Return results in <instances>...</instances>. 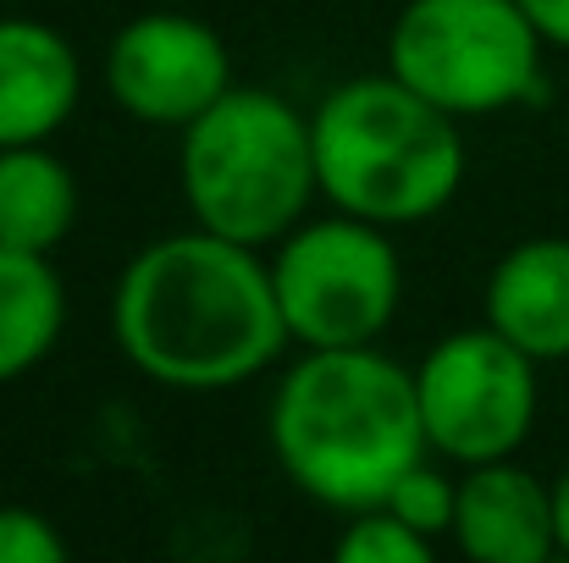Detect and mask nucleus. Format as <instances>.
<instances>
[{
  "mask_svg": "<svg viewBox=\"0 0 569 563\" xmlns=\"http://www.w3.org/2000/svg\"><path fill=\"white\" fill-rule=\"evenodd\" d=\"M122 360L172 392H227L266 375L288 349L271 254L210 227L144 243L111 293Z\"/></svg>",
  "mask_w": 569,
  "mask_h": 563,
  "instance_id": "f257e3e1",
  "label": "nucleus"
},
{
  "mask_svg": "<svg viewBox=\"0 0 569 563\" xmlns=\"http://www.w3.org/2000/svg\"><path fill=\"white\" fill-rule=\"evenodd\" d=\"M271 453L282 475L321 509H377L403 470L431 459L415 371L366 349H299L277 375L266 409Z\"/></svg>",
  "mask_w": 569,
  "mask_h": 563,
  "instance_id": "f03ea898",
  "label": "nucleus"
},
{
  "mask_svg": "<svg viewBox=\"0 0 569 563\" xmlns=\"http://www.w3.org/2000/svg\"><path fill=\"white\" fill-rule=\"evenodd\" d=\"M316 178L332 210L377 227H420L465 183L459 117L398 83L387 67L338 83L310 111Z\"/></svg>",
  "mask_w": 569,
  "mask_h": 563,
  "instance_id": "7ed1b4c3",
  "label": "nucleus"
},
{
  "mask_svg": "<svg viewBox=\"0 0 569 563\" xmlns=\"http://www.w3.org/2000/svg\"><path fill=\"white\" fill-rule=\"evenodd\" d=\"M178 183L199 227L254 249L282 243L321 199L310 111L232 83L178 133Z\"/></svg>",
  "mask_w": 569,
  "mask_h": 563,
  "instance_id": "20e7f679",
  "label": "nucleus"
},
{
  "mask_svg": "<svg viewBox=\"0 0 569 563\" xmlns=\"http://www.w3.org/2000/svg\"><path fill=\"white\" fill-rule=\"evenodd\" d=\"M542 50L520 0H409L387 28V72L459 122L542 100Z\"/></svg>",
  "mask_w": 569,
  "mask_h": 563,
  "instance_id": "39448f33",
  "label": "nucleus"
},
{
  "mask_svg": "<svg viewBox=\"0 0 569 563\" xmlns=\"http://www.w3.org/2000/svg\"><path fill=\"white\" fill-rule=\"evenodd\" d=\"M266 254L293 349L381 343L403 304V260L392 249V227L360 221L349 210L327 204V215H305Z\"/></svg>",
  "mask_w": 569,
  "mask_h": 563,
  "instance_id": "423d86ee",
  "label": "nucleus"
},
{
  "mask_svg": "<svg viewBox=\"0 0 569 563\" xmlns=\"http://www.w3.org/2000/svg\"><path fill=\"white\" fill-rule=\"evenodd\" d=\"M537 371L542 365L487 321L437 338L415 365V398L431 459H448L459 470L515 459L542 409Z\"/></svg>",
  "mask_w": 569,
  "mask_h": 563,
  "instance_id": "0eeeda50",
  "label": "nucleus"
},
{
  "mask_svg": "<svg viewBox=\"0 0 569 563\" xmlns=\"http://www.w3.org/2000/svg\"><path fill=\"white\" fill-rule=\"evenodd\" d=\"M232 89L227 39L189 11H139L106 44V94L144 128L183 133Z\"/></svg>",
  "mask_w": 569,
  "mask_h": 563,
  "instance_id": "6e6552de",
  "label": "nucleus"
},
{
  "mask_svg": "<svg viewBox=\"0 0 569 563\" xmlns=\"http://www.w3.org/2000/svg\"><path fill=\"white\" fill-rule=\"evenodd\" d=\"M453 547L476 563H542L559 553L553 481L531 475L515 459L470 464L459 475Z\"/></svg>",
  "mask_w": 569,
  "mask_h": 563,
  "instance_id": "1a4fd4ad",
  "label": "nucleus"
},
{
  "mask_svg": "<svg viewBox=\"0 0 569 563\" xmlns=\"http://www.w3.org/2000/svg\"><path fill=\"white\" fill-rule=\"evenodd\" d=\"M83 100V61L44 17H0V150L50 144Z\"/></svg>",
  "mask_w": 569,
  "mask_h": 563,
  "instance_id": "9d476101",
  "label": "nucleus"
},
{
  "mask_svg": "<svg viewBox=\"0 0 569 563\" xmlns=\"http://www.w3.org/2000/svg\"><path fill=\"white\" fill-rule=\"evenodd\" d=\"M487 326L520 343L537 365L569 360V238H526L515 243L481 293Z\"/></svg>",
  "mask_w": 569,
  "mask_h": 563,
  "instance_id": "9b49d317",
  "label": "nucleus"
},
{
  "mask_svg": "<svg viewBox=\"0 0 569 563\" xmlns=\"http://www.w3.org/2000/svg\"><path fill=\"white\" fill-rule=\"evenodd\" d=\"M78 227V178L50 144L0 150V243L56 254Z\"/></svg>",
  "mask_w": 569,
  "mask_h": 563,
  "instance_id": "f8f14e48",
  "label": "nucleus"
},
{
  "mask_svg": "<svg viewBox=\"0 0 569 563\" xmlns=\"http://www.w3.org/2000/svg\"><path fill=\"white\" fill-rule=\"evenodd\" d=\"M67 332V282L50 254L0 243V386L56 354Z\"/></svg>",
  "mask_w": 569,
  "mask_h": 563,
  "instance_id": "ddd939ff",
  "label": "nucleus"
},
{
  "mask_svg": "<svg viewBox=\"0 0 569 563\" xmlns=\"http://www.w3.org/2000/svg\"><path fill=\"white\" fill-rule=\"evenodd\" d=\"M332 553H338V563H431L437 542L420 536L415 525H403L387 503H377V509H360L343 520Z\"/></svg>",
  "mask_w": 569,
  "mask_h": 563,
  "instance_id": "4468645a",
  "label": "nucleus"
},
{
  "mask_svg": "<svg viewBox=\"0 0 569 563\" xmlns=\"http://www.w3.org/2000/svg\"><path fill=\"white\" fill-rule=\"evenodd\" d=\"M403 525H415L420 536H431V542H442V536H453V509H459V481H448L431 459H420L415 470H403L398 475V486L381 497Z\"/></svg>",
  "mask_w": 569,
  "mask_h": 563,
  "instance_id": "2eb2a0df",
  "label": "nucleus"
},
{
  "mask_svg": "<svg viewBox=\"0 0 569 563\" xmlns=\"http://www.w3.org/2000/svg\"><path fill=\"white\" fill-rule=\"evenodd\" d=\"M67 536L28 503H0V563H61Z\"/></svg>",
  "mask_w": 569,
  "mask_h": 563,
  "instance_id": "dca6fc26",
  "label": "nucleus"
},
{
  "mask_svg": "<svg viewBox=\"0 0 569 563\" xmlns=\"http://www.w3.org/2000/svg\"><path fill=\"white\" fill-rule=\"evenodd\" d=\"M520 6H526V17L537 22V33L548 44L569 50V0H520Z\"/></svg>",
  "mask_w": 569,
  "mask_h": 563,
  "instance_id": "f3484780",
  "label": "nucleus"
},
{
  "mask_svg": "<svg viewBox=\"0 0 569 563\" xmlns=\"http://www.w3.org/2000/svg\"><path fill=\"white\" fill-rule=\"evenodd\" d=\"M553 525H559V553H569V464L553 481Z\"/></svg>",
  "mask_w": 569,
  "mask_h": 563,
  "instance_id": "a211bd4d",
  "label": "nucleus"
}]
</instances>
